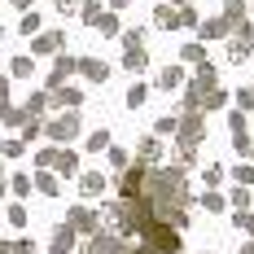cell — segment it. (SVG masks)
I'll use <instances>...</instances> for the list:
<instances>
[{"label": "cell", "mask_w": 254, "mask_h": 254, "mask_svg": "<svg viewBox=\"0 0 254 254\" xmlns=\"http://www.w3.org/2000/svg\"><path fill=\"white\" fill-rule=\"evenodd\" d=\"M49 131H53V136H57V140H62V136L70 140V136H75V131H79V119H75V114H66V119H57V123H53Z\"/></svg>", "instance_id": "3957f363"}, {"label": "cell", "mask_w": 254, "mask_h": 254, "mask_svg": "<svg viewBox=\"0 0 254 254\" xmlns=\"http://www.w3.org/2000/svg\"><path fill=\"white\" fill-rule=\"evenodd\" d=\"M101 189H105L101 176H83V197H101Z\"/></svg>", "instance_id": "8992f818"}, {"label": "cell", "mask_w": 254, "mask_h": 254, "mask_svg": "<svg viewBox=\"0 0 254 254\" xmlns=\"http://www.w3.org/2000/svg\"><path fill=\"white\" fill-rule=\"evenodd\" d=\"M70 66H75V62H70V57H62V62L53 66V83H62V79L70 75Z\"/></svg>", "instance_id": "9c48e42d"}, {"label": "cell", "mask_w": 254, "mask_h": 254, "mask_svg": "<svg viewBox=\"0 0 254 254\" xmlns=\"http://www.w3.org/2000/svg\"><path fill=\"white\" fill-rule=\"evenodd\" d=\"M246 254H254V246H250V250H246Z\"/></svg>", "instance_id": "ac0fdd59"}, {"label": "cell", "mask_w": 254, "mask_h": 254, "mask_svg": "<svg viewBox=\"0 0 254 254\" xmlns=\"http://www.w3.org/2000/svg\"><path fill=\"white\" fill-rule=\"evenodd\" d=\"M180 79H184V70H180V66H167V70L158 75V88H167V92H171V88H180Z\"/></svg>", "instance_id": "5b68a950"}, {"label": "cell", "mask_w": 254, "mask_h": 254, "mask_svg": "<svg viewBox=\"0 0 254 254\" xmlns=\"http://www.w3.org/2000/svg\"><path fill=\"white\" fill-rule=\"evenodd\" d=\"M9 224H18V228L26 224V210H22V206H13V210H9Z\"/></svg>", "instance_id": "e0dca14e"}, {"label": "cell", "mask_w": 254, "mask_h": 254, "mask_svg": "<svg viewBox=\"0 0 254 254\" xmlns=\"http://www.w3.org/2000/svg\"><path fill=\"white\" fill-rule=\"evenodd\" d=\"M105 145H110V136H105V131H97V136H92V140H88V149H92V153H101Z\"/></svg>", "instance_id": "7c38bea8"}, {"label": "cell", "mask_w": 254, "mask_h": 254, "mask_svg": "<svg viewBox=\"0 0 254 254\" xmlns=\"http://www.w3.org/2000/svg\"><path fill=\"white\" fill-rule=\"evenodd\" d=\"M70 246H75V228H57L53 232V254H66Z\"/></svg>", "instance_id": "277c9868"}, {"label": "cell", "mask_w": 254, "mask_h": 254, "mask_svg": "<svg viewBox=\"0 0 254 254\" xmlns=\"http://www.w3.org/2000/svg\"><path fill=\"white\" fill-rule=\"evenodd\" d=\"M202 202H206V210H224V197H219V193H206Z\"/></svg>", "instance_id": "9a60e30c"}, {"label": "cell", "mask_w": 254, "mask_h": 254, "mask_svg": "<svg viewBox=\"0 0 254 254\" xmlns=\"http://www.w3.org/2000/svg\"><path fill=\"white\" fill-rule=\"evenodd\" d=\"M40 193H49V197H53V193H62V189H57V180H53V176H40Z\"/></svg>", "instance_id": "4fadbf2b"}, {"label": "cell", "mask_w": 254, "mask_h": 254, "mask_svg": "<svg viewBox=\"0 0 254 254\" xmlns=\"http://www.w3.org/2000/svg\"><path fill=\"white\" fill-rule=\"evenodd\" d=\"M83 18L97 26V22H101V4H83Z\"/></svg>", "instance_id": "5bb4252c"}, {"label": "cell", "mask_w": 254, "mask_h": 254, "mask_svg": "<svg viewBox=\"0 0 254 254\" xmlns=\"http://www.w3.org/2000/svg\"><path fill=\"white\" fill-rule=\"evenodd\" d=\"M83 250H88V254H127L123 241H119V237H110V232H105V237H92Z\"/></svg>", "instance_id": "6da1fadb"}, {"label": "cell", "mask_w": 254, "mask_h": 254, "mask_svg": "<svg viewBox=\"0 0 254 254\" xmlns=\"http://www.w3.org/2000/svg\"><path fill=\"white\" fill-rule=\"evenodd\" d=\"M13 193H22V197H26V193H31V180H26V176H13Z\"/></svg>", "instance_id": "2e32d148"}, {"label": "cell", "mask_w": 254, "mask_h": 254, "mask_svg": "<svg viewBox=\"0 0 254 254\" xmlns=\"http://www.w3.org/2000/svg\"><path fill=\"white\" fill-rule=\"evenodd\" d=\"M57 44H62V35H44V40L35 44V53H57Z\"/></svg>", "instance_id": "8fae6325"}, {"label": "cell", "mask_w": 254, "mask_h": 254, "mask_svg": "<svg viewBox=\"0 0 254 254\" xmlns=\"http://www.w3.org/2000/svg\"><path fill=\"white\" fill-rule=\"evenodd\" d=\"M158 26H180V13H176V9H167V4H162V9H158Z\"/></svg>", "instance_id": "ba28073f"}, {"label": "cell", "mask_w": 254, "mask_h": 254, "mask_svg": "<svg viewBox=\"0 0 254 254\" xmlns=\"http://www.w3.org/2000/svg\"><path fill=\"white\" fill-rule=\"evenodd\" d=\"M83 75H88V79H105V66H101V62H92V57H88V62H83Z\"/></svg>", "instance_id": "30bf717a"}, {"label": "cell", "mask_w": 254, "mask_h": 254, "mask_svg": "<svg viewBox=\"0 0 254 254\" xmlns=\"http://www.w3.org/2000/svg\"><path fill=\"white\" fill-rule=\"evenodd\" d=\"M0 254H31V241H0Z\"/></svg>", "instance_id": "52a82bcc"}, {"label": "cell", "mask_w": 254, "mask_h": 254, "mask_svg": "<svg viewBox=\"0 0 254 254\" xmlns=\"http://www.w3.org/2000/svg\"><path fill=\"white\" fill-rule=\"evenodd\" d=\"M70 228H75V232H92V228H97V215L79 206V210H70Z\"/></svg>", "instance_id": "7a4b0ae2"}]
</instances>
